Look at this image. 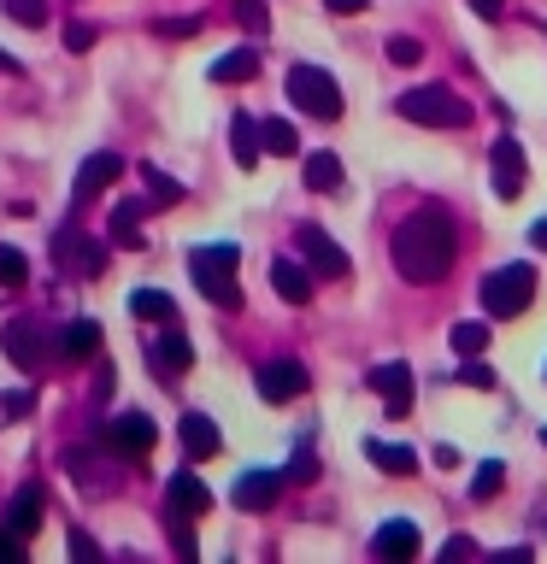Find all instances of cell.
Listing matches in <instances>:
<instances>
[{"instance_id": "8", "label": "cell", "mask_w": 547, "mask_h": 564, "mask_svg": "<svg viewBox=\"0 0 547 564\" xmlns=\"http://www.w3.org/2000/svg\"><path fill=\"white\" fill-rule=\"evenodd\" d=\"M100 441H106L112 453H124V458H141V453H153L159 430H153V417H148V412H118V417L100 430Z\"/></svg>"}, {"instance_id": "25", "label": "cell", "mask_w": 547, "mask_h": 564, "mask_svg": "<svg viewBox=\"0 0 547 564\" xmlns=\"http://www.w3.org/2000/svg\"><path fill=\"white\" fill-rule=\"evenodd\" d=\"M259 77V53L254 47H236L224 59H212V83H254Z\"/></svg>"}, {"instance_id": "12", "label": "cell", "mask_w": 547, "mask_h": 564, "mask_svg": "<svg viewBox=\"0 0 547 564\" xmlns=\"http://www.w3.org/2000/svg\"><path fill=\"white\" fill-rule=\"evenodd\" d=\"M371 388H377V400L388 405V412H412V370H406L400 359H388V365H377L371 370Z\"/></svg>"}, {"instance_id": "10", "label": "cell", "mask_w": 547, "mask_h": 564, "mask_svg": "<svg viewBox=\"0 0 547 564\" xmlns=\"http://www.w3.org/2000/svg\"><path fill=\"white\" fill-rule=\"evenodd\" d=\"M165 511H171V518H189V523L206 518V511H212V488L194 470H176L171 488H165Z\"/></svg>"}, {"instance_id": "47", "label": "cell", "mask_w": 547, "mask_h": 564, "mask_svg": "<svg viewBox=\"0 0 547 564\" xmlns=\"http://www.w3.org/2000/svg\"><path fill=\"white\" fill-rule=\"evenodd\" d=\"M541 447H547V430H541Z\"/></svg>"}, {"instance_id": "11", "label": "cell", "mask_w": 547, "mask_h": 564, "mask_svg": "<svg viewBox=\"0 0 547 564\" xmlns=\"http://www.w3.org/2000/svg\"><path fill=\"white\" fill-rule=\"evenodd\" d=\"M418 546H423V535L406 518H388L377 535H371V553H377L383 564H412L418 558Z\"/></svg>"}, {"instance_id": "14", "label": "cell", "mask_w": 547, "mask_h": 564, "mask_svg": "<svg viewBox=\"0 0 547 564\" xmlns=\"http://www.w3.org/2000/svg\"><path fill=\"white\" fill-rule=\"evenodd\" d=\"M259 394L282 405V400H294V394H307V370H300L294 359H277V365H265L259 370Z\"/></svg>"}, {"instance_id": "26", "label": "cell", "mask_w": 547, "mask_h": 564, "mask_svg": "<svg viewBox=\"0 0 547 564\" xmlns=\"http://www.w3.org/2000/svg\"><path fill=\"white\" fill-rule=\"evenodd\" d=\"M106 229H112V241H118V247H130V253H136L141 241H148V236H141V206H136V200L112 206V224H106Z\"/></svg>"}, {"instance_id": "22", "label": "cell", "mask_w": 547, "mask_h": 564, "mask_svg": "<svg viewBox=\"0 0 547 564\" xmlns=\"http://www.w3.org/2000/svg\"><path fill=\"white\" fill-rule=\"evenodd\" d=\"M95 347H100V324H95V317H71V324L60 329V352H65V359H88Z\"/></svg>"}, {"instance_id": "1", "label": "cell", "mask_w": 547, "mask_h": 564, "mask_svg": "<svg viewBox=\"0 0 547 564\" xmlns=\"http://www.w3.org/2000/svg\"><path fill=\"white\" fill-rule=\"evenodd\" d=\"M459 259V236L453 218L441 206H418L412 218L395 229V271L406 282H441Z\"/></svg>"}, {"instance_id": "5", "label": "cell", "mask_w": 547, "mask_h": 564, "mask_svg": "<svg viewBox=\"0 0 547 564\" xmlns=\"http://www.w3.org/2000/svg\"><path fill=\"white\" fill-rule=\"evenodd\" d=\"M536 300V271L529 264H501V271L483 276V312L489 317H518Z\"/></svg>"}, {"instance_id": "4", "label": "cell", "mask_w": 547, "mask_h": 564, "mask_svg": "<svg viewBox=\"0 0 547 564\" xmlns=\"http://www.w3.org/2000/svg\"><path fill=\"white\" fill-rule=\"evenodd\" d=\"M289 100L300 106L307 118H318V123H335L342 118V88H335V77L324 65H289Z\"/></svg>"}, {"instance_id": "28", "label": "cell", "mask_w": 547, "mask_h": 564, "mask_svg": "<svg viewBox=\"0 0 547 564\" xmlns=\"http://www.w3.org/2000/svg\"><path fill=\"white\" fill-rule=\"evenodd\" d=\"M501 482H506V465H501V458H489V465L471 476V500H476V506L494 500V494H501Z\"/></svg>"}, {"instance_id": "23", "label": "cell", "mask_w": 547, "mask_h": 564, "mask_svg": "<svg viewBox=\"0 0 547 564\" xmlns=\"http://www.w3.org/2000/svg\"><path fill=\"white\" fill-rule=\"evenodd\" d=\"M342 183H347L342 159H335V153H307V188L312 194H342Z\"/></svg>"}, {"instance_id": "13", "label": "cell", "mask_w": 547, "mask_h": 564, "mask_svg": "<svg viewBox=\"0 0 547 564\" xmlns=\"http://www.w3.org/2000/svg\"><path fill=\"white\" fill-rule=\"evenodd\" d=\"M118 176H124V159L118 153H88L83 165H77V188H71V194H77V206H83V200H95L100 188H112Z\"/></svg>"}, {"instance_id": "17", "label": "cell", "mask_w": 547, "mask_h": 564, "mask_svg": "<svg viewBox=\"0 0 547 564\" xmlns=\"http://www.w3.org/2000/svg\"><path fill=\"white\" fill-rule=\"evenodd\" d=\"M277 494H282V476H277V470H247L229 500H236L242 511H271V506H277Z\"/></svg>"}, {"instance_id": "36", "label": "cell", "mask_w": 547, "mask_h": 564, "mask_svg": "<svg viewBox=\"0 0 547 564\" xmlns=\"http://www.w3.org/2000/svg\"><path fill=\"white\" fill-rule=\"evenodd\" d=\"M236 18L259 35V30H265V0H236Z\"/></svg>"}, {"instance_id": "38", "label": "cell", "mask_w": 547, "mask_h": 564, "mask_svg": "<svg viewBox=\"0 0 547 564\" xmlns=\"http://www.w3.org/2000/svg\"><path fill=\"white\" fill-rule=\"evenodd\" d=\"M0 558H7V564H18V558H24V535H18L12 523L0 529Z\"/></svg>"}, {"instance_id": "3", "label": "cell", "mask_w": 547, "mask_h": 564, "mask_svg": "<svg viewBox=\"0 0 547 564\" xmlns=\"http://www.w3.org/2000/svg\"><path fill=\"white\" fill-rule=\"evenodd\" d=\"M395 112L406 118V123H423V130H465V123L476 118L471 112V106L465 100H459L453 95V88H430V83H423V88H406V95L395 100Z\"/></svg>"}, {"instance_id": "20", "label": "cell", "mask_w": 547, "mask_h": 564, "mask_svg": "<svg viewBox=\"0 0 547 564\" xmlns=\"http://www.w3.org/2000/svg\"><path fill=\"white\" fill-rule=\"evenodd\" d=\"M53 253H60L65 264H77V271H88V276H100V264H106V253H100L95 241H77V229L53 236Z\"/></svg>"}, {"instance_id": "18", "label": "cell", "mask_w": 547, "mask_h": 564, "mask_svg": "<svg viewBox=\"0 0 547 564\" xmlns=\"http://www.w3.org/2000/svg\"><path fill=\"white\" fill-rule=\"evenodd\" d=\"M229 153H236V165H242V171H254V165H259V153H265V123H254L247 112L229 118Z\"/></svg>"}, {"instance_id": "7", "label": "cell", "mask_w": 547, "mask_h": 564, "mask_svg": "<svg viewBox=\"0 0 547 564\" xmlns=\"http://www.w3.org/2000/svg\"><path fill=\"white\" fill-rule=\"evenodd\" d=\"M294 247H300V253H307L312 276H330V282H342V276L353 271V259H347L342 247H335V241H330V236H324V229H318V224H300V229H294Z\"/></svg>"}, {"instance_id": "39", "label": "cell", "mask_w": 547, "mask_h": 564, "mask_svg": "<svg viewBox=\"0 0 547 564\" xmlns=\"http://www.w3.org/2000/svg\"><path fill=\"white\" fill-rule=\"evenodd\" d=\"M65 47L71 53H88V47H95V24H71L65 30Z\"/></svg>"}, {"instance_id": "35", "label": "cell", "mask_w": 547, "mask_h": 564, "mask_svg": "<svg viewBox=\"0 0 547 564\" xmlns=\"http://www.w3.org/2000/svg\"><path fill=\"white\" fill-rule=\"evenodd\" d=\"M459 382H465V388H494V370H489V359H465V370H459Z\"/></svg>"}, {"instance_id": "37", "label": "cell", "mask_w": 547, "mask_h": 564, "mask_svg": "<svg viewBox=\"0 0 547 564\" xmlns=\"http://www.w3.org/2000/svg\"><path fill=\"white\" fill-rule=\"evenodd\" d=\"M159 35H171V42H183V35H201V18H165Z\"/></svg>"}, {"instance_id": "44", "label": "cell", "mask_w": 547, "mask_h": 564, "mask_svg": "<svg viewBox=\"0 0 547 564\" xmlns=\"http://www.w3.org/2000/svg\"><path fill=\"white\" fill-rule=\"evenodd\" d=\"M471 12H483V18H501V0H471Z\"/></svg>"}, {"instance_id": "43", "label": "cell", "mask_w": 547, "mask_h": 564, "mask_svg": "<svg viewBox=\"0 0 547 564\" xmlns=\"http://www.w3.org/2000/svg\"><path fill=\"white\" fill-rule=\"evenodd\" d=\"M324 7H330L335 18H353V12H365V0H324Z\"/></svg>"}, {"instance_id": "16", "label": "cell", "mask_w": 547, "mask_h": 564, "mask_svg": "<svg viewBox=\"0 0 547 564\" xmlns=\"http://www.w3.org/2000/svg\"><path fill=\"white\" fill-rule=\"evenodd\" d=\"M42 511H47V488H42V482H24V488L12 494V506H7V523L30 541L35 529H42Z\"/></svg>"}, {"instance_id": "9", "label": "cell", "mask_w": 547, "mask_h": 564, "mask_svg": "<svg viewBox=\"0 0 547 564\" xmlns=\"http://www.w3.org/2000/svg\"><path fill=\"white\" fill-rule=\"evenodd\" d=\"M0 347H7V359H12L18 370H24V377H35V370L47 365V341H42V329L24 324V317L0 329Z\"/></svg>"}, {"instance_id": "30", "label": "cell", "mask_w": 547, "mask_h": 564, "mask_svg": "<svg viewBox=\"0 0 547 564\" xmlns=\"http://www.w3.org/2000/svg\"><path fill=\"white\" fill-rule=\"evenodd\" d=\"M453 347L465 352V359H476V352L489 347V329H483V317H465V324H453Z\"/></svg>"}, {"instance_id": "46", "label": "cell", "mask_w": 547, "mask_h": 564, "mask_svg": "<svg viewBox=\"0 0 547 564\" xmlns=\"http://www.w3.org/2000/svg\"><path fill=\"white\" fill-rule=\"evenodd\" d=\"M0 70H18V59H12V53H0Z\"/></svg>"}, {"instance_id": "29", "label": "cell", "mask_w": 547, "mask_h": 564, "mask_svg": "<svg viewBox=\"0 0 547 564\" xmlns=\"http://www.w3.org/2000/svg\"><path fill=\"white\" fill-rule=\"evenodd\" d=\"M300 148V135H294V123H282V118H265V153H277V159H289Z\"/></svg>"}, {"instance_id": "19", "label": "cell", "mask_w": 547, "mask_h": 564, "mask_svg": "<svg viewBox=\"0 0 547 564\" xmlns=\"http://www.w3.org/2000/svg\"><path fill=\"white\" fill-rule=\"evenodd\" d=\"M271 282H277V294L289 300V306H307V300H312V264L277 259V264H271Z\"/></svg>"}, {"instance_id": "31", "label": "cell", "mask_w": 547, "mask_h": 564, "mask_svg": "<svg viewBox=\"0 0 547 564\" xmlns=\"http://www.w3.org/2000/svg\"><path fill=\"white\" fill-rule=\"evenodd\" d=\"M30 282V259L18 247H0V289H24Z\"/></svg>"}, {"instance_id": "42", "label": "cell", "mask_w": 547, "mask_h": 564, "mask_svg": "<svg viewBox=\"0 0 547 564\" xmlns=\"http://www.w3.org/2000/svg\"><path fill=\"white\" fill-rule=\"evenodd\" d=\"M476 553V541H465V535H453L448 546H441V558H471Z\"/></svg>"}, {"instance_id": "27", "label": "cell", "mask_w": 547, "mask_h": 564, "mask_svg": "<svg viewBox=\"0 0 547 564\" xmlns=\"http://www.w3.org/2000/svg\"><path fill=\"white\" fill-rule=\"evenodd\" d=\"M130 312H136V317H148V324H176L171 294H159V289H141V294H130Z\"/></svg>"}, {"instance_id": "33", "label": "cell", "mask_w": 547, "mask_h": 564, "mask_svg": "<svg viewBox=\"0 0 547 564\" xmlns=\"http://www.w3.org/2000/svg\"><path fill=\"white\" fill-rule=\"evenodd\" d=\"M7 12L18 18V24H30V30L47 24V0H7Z\"/></svg>"}, {"instance_id": "34", "label": "cell", "mask_w": 547, "mask_h": 564, "mask_svg": "<svg viewBox=\"0 0 547 564\" xmlns=\"http://www.w3.org/2000/svg\"><path fill=\"white\" fill-rule=\"evenodd\" d=\"M388 59H395V65H418L423 42H418V35H388Z\"/></svg>"}, {"instance_id": "21", "label": "cell", "mask_w": 547, "mask_h": 564, "mask_svg": "<svg viewBox=\"0 0 547 564\" xmlns=\"http://www.w3.org/2000/svg\"><path fill=\"white\" fill-rule=\"evenodd\" d=\"M365 458L388 476H418V453L412 447H395V441H365Z\"/></svg>"}, {"instance_id": "15", "label": "cell", "mask_w": 547, "mask_h": 564, "mask_svg": "<svg viewBox=\"0 0 547 564\" xmlns=\"http://www.w3.org/2000/svg\"><path fill=\"white\" fill-rule=\"evenodd\" d=\"M153 365H159V377H165V382H176L194 365V347H189V335L176 324H165V335L153 341Z\"/></svg>"}, {"instance_id": "2", "label": "cell", "mask_w": 547, "mask_h": 564, "mask_svg": "<svg viewBox=\"0 0 547 564\" xmlns=\"http://www.w3.org/2000/svg\"><path fill=\"white\" fill-rule=\"evenodd\" d=\"M236 264H242V247H236V241H212V247H194V253H189V276L201 282V294L212 300V306L236 312V306H242Z\"/></svg>"}, {"instance_id": "24", "label": "cell", "mask_w": 547, "mask_h": 564, "mask_svg": "<svg viewBox=\"0 0 547 564\" xmlns=\"http://www.w3.org/2000/svg\"><path fill=\"white\" fill-rule=\"evenodd\" d=\"M183 447H189V458H212L218 453V423L206 412H189L183 417Z\"/></svg>"}, {"instance_id": "41", "label": "cell", "mask_w": 547, "mask_h": 564, "mask_svg": "<svg viewBox=\"0 0 547 564\" xmlns=\"http://www.w3.org/2000/svg\"><path fill=\"white\" fill-rule=\"evenodd\" d=\"M71 553H77V558H100V546H95V541H88V535H83V529H71Z\"/></svg>"}, {"instance_id": "40", "label": "cell", "mask_w": 547, "mask_h": 564, "mask_svg": "<svg viewBox=\"0 0 547 564\" xmlns=\"http://www.w3.org/2000/svg\"><path fill=\"white\" fill-rule=\"evenodd\" d=\"M289 476H294V482H312V476H318V458L300 447V453H294V465H289Z\"/></svg>"}, {"instance_id": "6", "label": "cell", "mask_w": 547, "mask_h": 564, "mask_svg": "<svg viewBox=\"0 0 547 564\" xmlns=\"http://www.w3.org/2000/svg\"><path fill=\"white\" fill-rule=\"evenodd\" d=\"M489 176H494V194H501V200H518L524 194V183H529V159H524V148L512 135H501L489 148Z\"/></svg>"}, {"instance_id": "45", "label": "cell", "mask_w": 547, "mask_h": 564, "mask_svg": "<svg viewBox=\"0 0 547 564\" xmlns=\"http://www.w3.org/2000/svg\"><path fill=\"white\" fill-rule=\"evenodd\" d=\"M529 241H536V247H541V253H547V218H541L536 229H529Z\"/></svg>"}, {"instance_id": "32", "label": "cell", "mask_w": 547, "mask_h": 564, "mask_svg": "<svg viewBox=\"0 0 547 564\" xmlns=\"http://www.w3.org/2000/svg\"><path fill=\"white\" fill-rule=\"evenodd\" d=\"M141 176H148V200H153V206H176V200H183V188H176L165 171H153V165H148Z\"/></svg>"}]
</instances>
